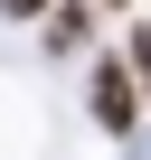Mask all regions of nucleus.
Listing matches in <instances>:
<instances>
[{"mask_svg":"<svg viewBox=\"0 0 151 160\" xmlns=\"http://www.w3.org/2000/svg\"><path fill=\"white\" fill-rule=\"evenodd\" d=\"M95 122H104L113 141H123V132L142 122V85L123 75V57H104V66H95Z\"/></svg>","mask_w":151,"mask_h":160,"instance_id":"1","label":"nucleus"},{"mask_svg":"<svg viewBox=\"0 0 151 160\" xmlns=\"http://www.w3.org/2000/svg\"><path fill=\"white\" fill-rule=\"evenodd\" d=\"M0 10H10V19H47L57 0H0Z\"/></svg>","mask_w":151,"mask_h":160,"instance_id":"3","label":"nucleus"},{"mask_svg":"<svg viewBox=\"0 0 151 160\" xmlns=\"http://www.w3.org/2000/svg\"><path fill=\"white\" fill-rule=\"evenodd\" d=\"M104 10H132V0H104Z\"/></svg>","mask_w":151,"mask_h":160,"instance_id":"4","label":"nucleus"},{"mask_svg":"<svg viewBox=\"0 0 151 160\" xmlns=\"http://www.w3.org/2000/svg\"><path fill=\"white\" fill-rule=\"evenodd\" d=\"M85 28H95L85 0H57V10H47V38H57V47H85ZM57 47H47V57H57Z\"/></svg>","mask_w":151,"mask_h":160,"instance_id":"2","label":"nucleus"}]
</instances>
